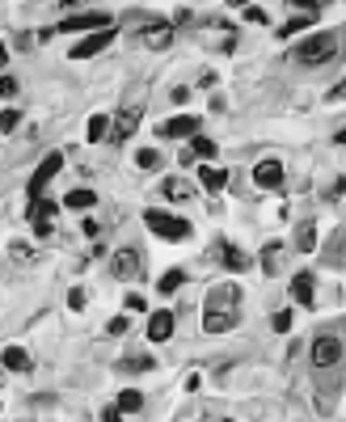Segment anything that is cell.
<instances>
[{
	"label": "cell",
	"instance_id": "6da1fadb",
	"mask_svg": "<svg viewBox=\"0 0 346 422\" xmlns=\"http://www.w3.org/2000/svg\"><path fill=\"white\" fill-rule=\"evenodd\" d=\"M241 317V292L237 283H220L207 292V304H203V330L207 334H228Z\"/></svg>",
	"mask_w": 346,
	"mask_h": 422
},
{
	"label": "cell",
	"instance_id": "7a4b0ae2",
	"mask_svg": "<svg viewBox=\"0 0 346 422\" xmlns=\"http://www.w3.org/2000/svg\"><path fill=\"white\" fill-rule=\"evenodd\" d=\"M334 51H338V34L334 30H313L296 51H292V59H300V63H326V59H334Z\"/></svg>",
	"mask_w": 346,
	"mask_h": 422
},
{
	"label": "cell",
	"instance_id": "3957f363",
	"mask_svg": "<svg viewBox=\"0 0 346 422\" xmlns=\"http://www.w3.org/2000/svg\"><path fill=\"white\" fill-rule=\"evenodd\" d=\"M144 224H148V228H152L161 241H190V237H194L190 220H182V216H169V211H161V207L144 211Z\"/></svg>",
	"mask_w": 346,
	"mask_h": 422
},
{
	"label": "cell",
	"instance_id": "277c9868",
	"mask_svg": "<svg viewBox=\"0 0 346 422\" xmlns=\"http://www.w3.org/2000/svg\"><path fill=\"white\" fill-rule=\"evenodd\" d=\"M140 118H144V106H123V110L110 118V139H114V144L131 139V135L140 131Z\"/></svg>",
	"mask_w": 346,
	"mask_h": 422
},
{
	"label": "cell",
	"instance_id": "5b68a950",
	"mask_svg": "<svg viewBox=\"0 0 346 422\" xmlns=\"http://www.w3.org/2000/svg\"><path fill=\"white\" fill-rule=\"evenodd\" d=\"M106 25H114L106 13H72V17L59 21L63 34H93V30H106Z\"/></svg>",
	"mask_w": 346,
	"mask_h": 422
},
{
	"label": "cell",
	"instance_id": "8992f818",
	"mask_svg": "<svg viewBox=\"0 0 346 422\" xmlns=\"http://www.w3.org/2000/svg\"><path fill=\"white\" fill-rule=\"evenodd\" d=\"M110 42H114V25H106V30H93V34H85V38L72 46V55H68V59H89V55H101Z\"/></svg>",
	"mask_w": 346,
	"mask_h": 422
},
{
	"label": "cell",
	"instance_id": "52a82bcc",
	"mask_svg": "<svg viewBox=\"0 0 346 422\" xmlns=\"http://www.w3.org/2000/svg\"><path fill=\"white\" fill-rule=\"evenodd\" d=\"M110 275H114V279H123V283L144 279V258H140L135 249H118V254H114V262H110Z\"/></svg>",
	"mask_w": 346,
	"mask_h": 422
},
{
	"label": "cell",
	"instance_id": "ba28073f",
	"mask_svg": "<svg viewBox=\"0 0 346 422\" xmlns=\"http://www.w3.org/2000/svg\"><path fill=\"white\" fill-rule=\"evenodd\" d=\"M199 127H203V123H199L194 114H173V118H165V123L156 127V135H161V139H190Z\"/></svg>",
	"mask_w": 346,
	"mask_h": 422
},
{
	"label": "cell",
	"instance_id": "9c48e42d",
	"mask_svg": "<svg viewBox=\"0 0 346 422\" xmlns=\"http://www.w3.org/2000/svg\"><path fill=\"white\" fill-rule=\"evenodd\" d=\"M59 169H63V152H47V156H42V165H38V169H34V178H30V199H34V194H42Z\"/></svg>",
	"mask_w": 346,
	"mask_h": 422
},
{
	"label": "cell",
	"instance_id": "30bf717a",
	"mask_svg": "<svg viewBox=\"0 0 346 422\" xmlns=\"http://www.w3.org/2000/svg\"><path fill=\"white\" fill-rule=\"evenodd\" d=\"M254 182H258L262 190H279V186H283V161H275V156L258 161V165H254Z\"/></svg>",
	"mask_w": 346,
	"mask_h": 422
},
{
	"label": "cell",
	"instance_id": "8fae6325",
	"mask_svg": "<svg viewBox=\"0 0 346 422\" xmlns=\"http://www.w3.org/2000/svg\"><path fill=\"white\" fill-rule=\"evenodd\" d=\"M216 254H220V266H228L233 275H245V271L254 266V262H249V254H245V249H237L233 241H220V245H216Z\"/></svg>",
	"mask_w": 346,
	"mask_h": 422
},
{
	"label": "cell",
	"instance_id": "7c38bea8",
	"mask_svg": "<svg viewBox=\"0 0 346 422\" xmlns=\"http://www.w3.org/2000/svg\"><path fill=\"white\" fill-rule=\"evenodd\" d=\"M338 359H342V342H338L334 334H326V338L313 342V364H317V368H334Z\"/></svg>",
	"mask_w": 346,
	"mask_h": 422
},
{
	"label": "cell",
	"instance_id": "4fadbf2b",
	"mask_svg": "<svg viewBox=\"0 0 346 422\" xmlns=\"http://www.w3.org/2000/svg\"><path fill=\"white\" fill-rule=\"evenodd\" d=\"M173 325H178L173 309H156V313L148 317V338H152V342H165V338H173Z\"/></svg>",
	"mask_w": 346,
	"mask_h": 422
},
{
	"label": "cell",
	"instance_id": "5bb4252c",
	"mask_svg": "<svg viewBox=\"0 0 346 422\" xmlns=\"http://www.w3.org/2000/svg\"><path fill=\"white\" fill-rule=\"evenodd\" d=\"M169 42H173V25H169V21H148V25H144V46L161 51V46H169Z\"/></svg>",
	"mask_w": 346,
	"mask_h": 422
},
{
	"label": "cell",
	"instance_id": "9a60e30c",
	"mask_svg": "<svg viewBox=\"0 0 346 422\" xmlns=\"http://www.w3.org/2000/svg\"><path fill=\"white\" fill-rule=\"evenodd\" d=\"M199 186H203L207 194H220V190L228 186V173H224L220 165H203V169H199Z\"/></svg>",
	"mask_w": 346,
	"mask_h": 422
},
{
	"label": "cell",
	"instance_id": "2e32d148",
	"mask_svg": "<svg viewBox=\"0 0 346 422\" xmlns=\"http://www.w3.org/2000/svg\"><path fill=\"white\" fill-rule=\"evenodd\" d=\"M309 25H317V13H292L288 25H279V38H292V34H309Z\"/></svg>",
	"mask_w": 346,
	"mask_h": 422
},
{
	"label": "cell",
	"instance_id": "e0dca14e",
	"mask_svg": "<svg viewBox=\"0 0 346 422\" xmlns=\"http://www.w3.org/2000/svg\"><path fill=\"white\" fill-rule=\"evenodd\" d=\"M313 292H317V283H313V275H309V271L292 279V300H296V304H313Z\"/></svg>",
	"mask_w": 346,
	"mask_h": 422
},
{
	"label": "cell",
	"instance_id": "ac0fdd59",
	"mask_svg": "<svg viewBox=\"0 0 346 422\" xmlns=\"http://www.w3.org/2000/svg\"><path fill=\"white\" fill-rule=\"evenodd\" d=\"M161 199H169V203H186V199H190V186H186L182 178H165V182H161Z\"/></svg>",
	"mask_w": 346,
	"mask_h": 422
},
{
	"label": "cell",
	"instance_id": "d6986e66",
	"mask_svg": "<svg viewBox=\"0 0 346 422\" xmlns=\"http://www.w3.org/2000/svg\"><path fill=\"white\" fill-rule=\"evenodd\" d=\"M279 258H283V245H279V241H271V245L262 249V275H271V279H275V275H279V266H283Z\"/></svg>",
	"mask_w": 346,
	"mask_h": 422
},
{
	"label": "cell",
	"instance_id": "ffe728a7",
	"mask_svg": "<svg viewBox=\"0 0 346 422\" xmlns=\"http://www.w3.org/2000/svg\"><path fill=\"white\" fill-rule=\"evenodd\" d=\"M0 364H4L8 372H30V355H25L21 347H4V355H0Z\"/></svg>",
	"mask_w": 346,
	"mask_h": 422
},
{
	"label": "cell",
	"instance_id": "44dd1931",
	"mask_svg": "<svg viewBox=\"0 0 346 422\" xmlns=\"http://www.w3.org/2000/svg\"><path fill=\"white\" fill-rule=\"evenodd\" d=\"M85 139H89V144H101V139H110V118H106V114H93V118H89V131H85Z\"/></svg>",
	"mask_w": 346,
	"mask_h": 422
},
{
	"label": "cell",
	"instance_id": "7402d4cb",
	"mask_svg": "<svg viewBox=\"0 0 346 422\" xmlns=\"http://www.w3.org/2000/svg\"><path fill=\"white\" fill-rule=\"evenodd\" d=\"M296 249H300V254H313V249H317V224H313V220L296 228Z\"/></svg>",
	"mask_w": 346,
	"mask_h": 422
},
{
	"label": "cell",
	"instance_id": "603a6c76",
	"mask_svg": "<svg viewBox=\"0 0 346 422\" xmlns=\"http://www.w3.org/2000/svg\"><path fill=\"white\" fill-rule=\"evenodd\" d=\"M93 203H97V194H93V190H72V194L63 199V207H68V211H89Z\"/></svg>",
	"mask_w": 346,
	"mask_h": 422
},
{
	"label": "cell",
	"instance_id": "cb8c5ba5",
	"mask_svg": "<svg viewBox=\"0 0 346 422\" xmlns=\"http://www.w3.org/2000/svg\"><path fill=\"white\" fill-rule=\"evenodd\" d=\"M30 220H55V203L47 194H34L30 199Z\"/></svg>",
	"mask_w": 346,
	"mask_h": 422
},
{
	"label": "cell",
	"instance_id": "d4e9b609",
	"mask_svg": "<svg viewBox=\"0 0 346 422\" xmlns=\"http://www.w3.org/2000/svg\"><path fill=\"white\" fill-rule=\"evenodd\" d=\"M182 283H186V271H165V275L156 279V292H161V296H173Z\"/></svg>",
	"mask_w": 346,
	"mask_h": 422
},
{
	"label": "cell",
	"instance_id": "484cf974",
	"mask_svg": "<svg viewBox=\"0 0 346 422\" xmlns=\"http://www.w3.org/2000/svg\"><path fill=\"white\" fill-rule=\"evenodd\" d=\"M118 410H123V414L144 410V393H140V389H123V393H118Z\"/></svg>",
	"mask_w": 346,
	"mask_h": 422
},
{
	"label": "cell",
	"instance_id": "4316f807",
	"mask_svg": "<svg viewBox=\"0 0 346 422\" xmlns=\"http://www.w3.org/2000/svg\"><path fill=\"white\" fill-rule=\"evenodd\" d=\"M190 152H194V156H203V161H211V156H216V139H207V135H199V131H194V135H190Z\"/></svg>",
	"mask_w": 346,
	"mask_h": 422
},
{
	"label": "cell",
	"instance_id": "83f0119b",
	"mask_svg": "<svg viewBox=\"0 0 346 422\" xmlns=\"http://www.w3.org/2000/svg\"><path fill=\"white\" fill-rule=\"evenodd\" d=\"M135 169H144V173L161 169V152H156V148H140V152H135Z\"/></svg>",
	"mask_w": 346,
	"mask_h": 422
},
{
	"label": "cell",
	"instance_id": "f1b7e54d",
	"mask_svg": "<svg viewBox=\"0 0 346 422\" xmlns=\"http://www.w3.org/2000/svg\"><path fill=\"white\" fill-rule=\"evenodd\" d=\"M85 304H89V292H85V287H72V292H68V309H72V313H80Z\"/></svg>",
	"mask_w": 346,
	"mask_h": 422
},
{
	"label": "cell",
	"instance_id": "f546056e",
	"mask_svg": "<svg viewBox=\"0 0 346 422\" xmlns=\"http://www.w3.org/2000/svg\"><path fill=\"white\" fill-rule=\"evenodd\" d=\"M30 224H34V237H38V241L55 237V220H30Z\"/></svg>",
	"mask_w": 346,
	"mask_h": 422
},
{
	"label": "cell",
	"instance_id": "4dcf8cb0",
	"mask_svg": "<svg viewBox=\"0 0 346 422\" xmlns=\"http://www.w3.org/2000/svg\"><path fill=\"white\" fill-rule=\"evenodd\" d=\"M21 123V110H0V131H13Z\"/></svg>",
	"mask_w": 346,
	"mask_h": 422
},
{
	"label": "cell",
	"instance_id": "1f68e13d",
	"mask_svg": "<svg viewBox=\"0 0 346 422\" xmlns=\"http://www.w3.org/2000/svg\"><path fill=\"white\" fill-rule=\"evenodd\" d=\"M127 330H131V321H127V317H114V321L106 325V334H110V338H123Z\"/></svg>",
	"mask_w": 346,
	"mask_h": 422
},
{
	"label": "cell",
	"instance_id": "d6a6232c",
	"mask_svg": "<svg viewBox=\"0 0 346 422\" xmlns=\"http://www.w3.org/2000/svg\"><path fill=\"white\" fill-rule=\"evenodd\" d=\"M123 304H127V313H144V309H148V300H144V296H135V292H131V296H123Z\"/></svg>",
	"mask_w": 346,
	"mask_h": 422
},
{
	"label": "cell",
	"instance_id": "836d02e7",
	"mask_svg": "<svg viewBox=\"0 0 346 422\" xmlns=\"http://www.w3.org/2000/svg\"><path fill=\"white\" fill-rule=\"evenodd\" d=\"M8 258H13V262H30V245H21V241L8 245Z\"/></svg>",
	"mask_w": 346,
	"mask_h": 422
},
{
	"label": "cell",
	"instance_id": "e575fe53",
	"mask_svg": "<svg viewBox=\"0 0 346 422\" xmlns=\"http://www.w3.org/2000/svg\"><path fill=\"white\" fill-rule=\"evenodd\" d=\"M275 330H279V334H288V330H292V313H288V309H283V313H275Z\"/></svg>",
	"mask_w": 346,
	"mask_h": 422
},
{
	"label": "cell",
	"instance_id": "d590c367",
	"mask_svg": "<svg viewBox=\"0 0 346 422\" xmlns=\"http://www.w3.org/2000/svg\"><path fill=\"white\" fill-rule=\"evenodd\" d=\"M326 97H330V101H346V76L342 80H334V89H330Z\"/></svg>",
	"mask_w": 346,
	"mask_h": 422
},
{
	"label": "cell",
	"instance_id": "8d00e7d4",
	"mask_svg": "<svg viewBox=\"0 0 346 422\" xmlns=\"http://www.w3.org/2000/svg\"><path fill=\"white\" fill-rule=\"evenodd\" d=\"M17 93V80L13 76H0V97H13Z\"/></svg>",
	"mask_w": 346,
	"mask_h": 422
},
{
	"label": "cell",
	"instance_id": "74e56055",
	"mask_svg": "<svg viewBox=\"0 0 346 422\" xmlns=\"http://www.w3.org/2000/svg\"><path fill=\"white\" fill-rule=\"evenodd\" d=\"M101 422H123V410H118V406H106V410H101Z\"/></svg>",
	"mask_w": 346,
	"mask_h": 422
},
{
	"label": "cell",
	"instance_id": "f35d334b",
	"mask_svg": "<svg viewBox=\"0 0 346 422\" xmlns=\"http://www.w3.org/2000/svg\"><path fill=\"white\" fill-rule=\"evenodd\" d=\"M245 17H249L254 25H266V13H262V8H245Z\"/></svg>",
	"mask_w": 346,
	"mask_h": 422
},
{
	"label": "cell",
	"instance_id": "ab89813d",
	"mask_svg": "<svg viewBox=\"0 0 346 422\" xmlns=\"http://www.w3.org/2000/svg\"><path fill=\"white\" fill-rule=\"evenodd\" d=\"M169 97H173V101H178V106H186V101H190V89H173V93H169Z\"/></svg>",
	"mask_w": 346,
	"mask_h": 422
},
{
	"label": "cell",
	"instance_id": "60d3db41",
	"mask_svg": "<svg viewBox=\"0 0 346 422\" xmlns=\"http://www.w3.org/2000/svg\"><path fill=\"white\" fill-rule=\"evenodd\" d=\"M4 59H8V51H4V46H0V68H4Z\"/></svg>",
	"mask_w": 346,
	"mask_h": 422
},
{
	"label": "cell",
	"instance_id": "b9f144b4",
	"mask_svg": "<svg viewBox=\"0 0 346 422\" xmlns=\"http://www.w3.org/2000/svg\"><path fill=\"white\" fill-rule=\"evenodd\" d=\"M338 144H346V127H342V131H338Z\"/></svg>",
	"mask_w": 346,
	"mask_h": 422
},
{
	"label": "cell",
	"instance_id": "7bdbcfd3",
	"mask_svg": "<svg viewBox=\"0 0 346 422\" xmlns=\"http://www.w3.org/2000/svg\"><path fill=\"white\" fill-rule=\"evenodd\" d=\"M228 4H249V0H228Z\"/></svg>",
	"mask_w": 346,
	"mask_h": 422
},
{
	"label": "cell",
	"instance_id": "ee69618b",
	"mask_svg": "<svg viewBox=\"0 0 346 422\" xmlns=\"http://www.w3.org/2000/svg\"><path fill=\"white\" fill-rule=\"evenodd\" d=\"M224 422H233V418H224Z\"/></svg>",
	"mask_w": 346,
	"mask_h": 422
}]
</instances>
